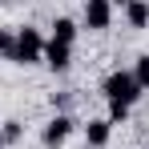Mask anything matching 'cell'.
<instances>
[{"label": "cell", "mask_w": 149, "mask_h": 149, "mask_svg": "<svg viewBox=\"0 0 149 149\" xmlns=\"http://www.w3.org/2000/svg\"><path fill=\"white\" fill-rule=\"evenodd\" d=\"M109 4H121V8H125V4H129V0H109Z\"/></svg>", "instance_id": "cell-13"}, {"label": "cell", "mask_w": 149, "mask_h": 149, "mask_svg": "<svg viewBox=\"0 0 149 149\" xmlns=\"http://www.w3.org/2000/svg\"><path fill=\"white\" fill-rule=\"evenodd\" d=\"M12 52H16V32L12 28H0V56L12 61Z\"/></svg>", "instance_id": "cell-11"}, {"label": "cell", "mask_w": 149, "mask_h": 149, "mask_svg": "<svg viewBox=\"0 0 149 149\" xmlns=\"http://www.w3.org/2000/svg\"><path fill=\"white\" fill-rule=\"evenodd\" d=\"M125 20L133 28H145L149 24V4L145 0H129V4H125Z\"/></svg>", "instance_id": "cell-8"}, {"label": "cell", "mask_w": 149, "mask_h": 149, "mask_svg": "<svg viewBox=\"0 0 149 149\" xmlns=\"http://www.w3.org/2000/svg\"><path fill=\"white\" fill-rule=\"evenodd\" d=\"M113 24V4L109 0H85V28L89 32H105Z\"/></svg>", "instance_id": "cell-4"}, {"label": "cell", "mask_w": 149, "mask_h": 149, "mask_svg": "<svg viewBox=\"0 0 149 149\" xmlns=\"http://www.w3.org/2000/svg\"><path fill=\"white\" fill-rule=\"evenodd\" d=\"M109 137H113V125L105 121V117H97V121L85 125V145H89V149H105Z\"/></svg>", "instance_id": "cell-6"}, {"label": "cell", "mask_w": 149, "mask_h": 149, "mask_svg": "<svg viewBox=\"0 0 149 149\" xmlns=\"http://www.w3.org/2000/svg\"><path fill=\"white\" fill-rule=\"evenodd\" d=\"M73 117L69 113H56L49 125H45V133H40V141H45V149H61L65 141H69V133H73Z\"/></svg>", "instance_id": "cell-3"}, {"label": "cell", "mask_w": 149, "mask_h": 149, "mask_svg": "<svg viewBox=\"0 0 149 149\" xmlns=\"http://www.w3.org/2000/svg\"><path fill=\"white\" fill-rule=\"evenodd\" d=\"M45 56V36L36 28H16V52H12V65H36Z\"/></svg>", "instance_id": "cell-2"}, {"label": "cell", "mask_w": 149, "mask_h": 149, "mask_svg": "<svg viewBox=\"0 0 149 149\" xmlns=\"http://www.w3.org/2000/svg\"><path fill=\"white\" fill-rule=\"evenodd\" d=\"M133 81L141 85V93L149 89V52H145V56H137V65H133Z\"/></svg>", "instance_id": "cell-10"}, {"label": "cell", "mask_w": 149, "mask_h": 149, "mask_svg": "<svg viewBox=\"0 0 149 149\" xmlns=\"http://www.w3.org/2000/svg\"><path fill=\"white\" fill-rule=\"evenodd\" d=\"M45 65H49L52 73H65L69 65H73V49L69 45H56V40H45V56H40Z\"/></svg>", "instance_id": "cell-5"}, {"label": "cell", "mask_w": 149, "mask_h": 149, "mask_svg": "<svg viewBox=\"0 0 149 149\" xmlns=\"http://www.w3.org/2000/svg\"><path fill=\"white\" fill-rule=\"evenodd\" d=\"M49 40L73 49V40H77V20H73V16H56V20H52V36H49Z\"/></svg>", "instance_id": "cell-7"}, {"label": "cell", "mask_w": 149, "mask_h": 149, "mask_svg": "<svg viewBox=\"0 0 149 149\" xmlns=\"http://www.w3.org/2000/svg\"><path fill=\"white\" fill-rule=\"evenodd\" d=\"M85 149H89V145H85Z\"/></svg>", "instance_id": "cell-14"}, {"label": "cell", "mask_w": 149, "mask_h": 149, "mask_svg": "<svg viewBox=\"0 0 149 149\" xmlns=\"http://www.w3.org/2000/svg\"><path fill=\"white\" fill-rule=\"evenodd\" d=\"M20 133H24V125H20V121H4V129H0V149H4V145H16Z\"/></svg>", "instance_id": "cell-9"}, {"label": "cell", "mask_w": 149, "mask_h": 149, "mask_svg": "<svg viewBox=\"0 0 149 149\" xmlns=\"http://www.w3.org/2000/svg\"><path fill=\"white\" fill-rule=\"evenodd\" d=\"M105 97L109 101H121V105H133V101L141 97V85L133 81V73H125V69H113V73L105 77Z\"/></svg>", "instance_id": "cell-1"}, {"label": "cell", "mask_w": 149, "mask_h": 149, "mask_svg": "<svg viewBox=\"0 0 149 149\" xmlns=\"http://www.w3.org/2000/svg\"><path fill=\"white\" fill-rule=\"evenodd\" d=\"M129 109H133V105H121V101H109V117H105V121H109V125L125 121V117H129Z\"/></svg>", "instance_id": "cell-12"}]
</instances>
